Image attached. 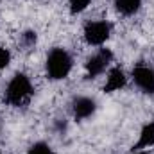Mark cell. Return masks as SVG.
<instances>
[{
  "instance_id": "7",
  "label": "cell",
  "mask_w": 154,
  "mask_h": 154,
  "mask_svg": "<svg viewBox=\"0 0 154 154\" xmlns=\"http://www.w3.org/2000/svg\"><path fill=\"white\" fill-rule=\"evenodd\" d=\"M125 84H127L125 72L120 66H115L108 72L106 82H104V91L106 93H115V91H120L122 88H125Z\"/></svg>"
},
{
  "instance_id": "9",
  "label": "cell",
  "mask_w": 154,
  "mask_h": 154,
  "mask_svg": "<svg viewBox=\"0 0 154 154\" xmlns=\"http://www.w3.org/2000/svg\"><path fill=\"white\" fill-rule=\"evenodd\" d=\"M140 7H142V0H115V9L124 16H131L138 13Z\"/></svg>"
},
{
  "instance_id": "6",
  "label": "cell",
  "mask_w": 154,
  "mask_h": 154,
  "mask_svg": "<svg viewBox=\"0 0 154 154\" xmlns=\"http://www.w3.org/2000/svg\"><path fill=\"white\" fill-rule=\"evenodd\" d=\"M72 111H74L75 120H88L90 116L95 115L97 102L90 97H75L72 102Z\"/></svg>"
},
{
  "instance_id": "2",
  "label": "cell",
  "mask_w": 154,
  "mask_h": 154,
  "mask_svg": "<svg viewBox=\"0 0 154 154\" xmlns=\"http://www.w3.org/2000/svg\"><path fill=\"white\" fill-rule=\"evenodd\" d=\"M45 66H47V75L52 81H63V79H66L70 75L74 61H72V56L68 54L66 48L56 47L48 52Z\"/></svg>"
},
{
  "instance_id": "13",
  "label": "cell",
  "mask_w": 154,
  "mask_h": 154,
  "mask_svg": "<svg viewBox=\"0 0 154 154\" xmlns=\"http://www.w3.org/2000/svg\"><path fill=\"white\" fill-rule=\"evenodd\" d=\"M36 39H38V36H36L34 31H27V32L22 34V43H23L25 47H32V45L36 43Z\"/></svg>"
},
{
  "instance_id": "11",
  "label": "cell",
  "mask_w": 154,
  "mask_h": 154,
  "mask_svg": "<svg viewBox=\"0 0 154 154\" xmlns=\"http://www.w3.org/2000/svg\"><path fill=\"white\" fill-rule=\"evenodd\" d=\"M90 2L91 0H68V5H70V11L74 14H79V13H82V11L88 9Z\"/></svg>"
},
{
  "instance_id": "14",
  "label": "cell",
  "mask_w": 154,
  "mask_h": 154,
  "mask_svg": "<svg viewBox=\"0 0 154 154\" xmlns=\"http://www.w3.org/2000/svg\"><path fill=\"white\" fill-rule=\"evenodd\" d=\"M133 154H149V152H147V151H134Z\"/></svg>"
},
{
  "instance_id": "1",
  "label": "cell",
  "mask_w": 154,
  "mask_h": 154,
  "mask_svg": "<svg viewBox=\"0 0 154 154\" xmlns=\"http://www.w3.org/2000/svg\"><path fill=\"white\" fill-rule=\"evenodd\" d=\"M34 93V88H32V82L31 79L25 75V74H14L13 79L7 82V88H5V102L13 108H20V106H25L31 97Z\"/></svg>"
},
{
  "instance_id": "12",
  "label": "cell",
  "mask_w": 154,
  "mask_h": 154,
  "mask_svg": "<svg viewBox=\"0 0 154 154\" xmlns=\"http://www.w3.org/2000/svg\"><path fill=\"white\" fill-rule=\"evenodd\" d=\"M9 63H11V52H9V48L0 47V72L5 70L9 66Z\"/></svg>"
},
{
  "instance_id": "10",
  "label": "cell",
  "mask_w": 154,
  "mask_h": 154,
  "mask_svg": "<svg viewBox=\"0 0 154 154\" xmlns=\"http://www.w3.org/2000/svg\"><path fill=\"white\" fill-rule=\"evenodd\" d=\"M27 154H54V149L45 142H36L29 147Z\"/></svg>"
},
{
  "instance_id": "8",
  "label": "cell",
  "mask_w": 154,
  "mask_h": 154,
  "mask_svg": "<svg viewBox=\"0 0 154 154\" xmlns=\"http://www.w3.org/2000/svg\"><path fill=\"white\" fill-rule=\"evenodd\" d=\"M154 145V118L149 120L142 129H140V134H138V140L136 143L133 145V152L134 151H147L149 147Z\"/></svg>"
},
{
  "instance_id": "3",
  "label": "cell",
  "mask_w": 154,
  "mask_h": 154,
  "mask_svg": "<svg viewBox=\"0 0 154 154\" xmlns=\"http://www.w3.org/2000/svg\"><path fill=\"white\" fill-rule=\"evenodd\" d=\"M84 41L91 47H100L104 45L109 36H111V23L106 22V20H95V22H90L86 23L84 27Z\"/></svg>"
},
{
  "instance_id": "5",
  "label": "cell",
  "mask_w": 154,
  "mask_h": 154,
  "mask_svg": "<svg viewBox=\"0 0 154 154\" xmlns=\"http://www.w3.org/2000/svg\"><path fill=\"white\" fill-rule=\"evenodd\" d=\"M131 77L134 81V84L143 91V93H149V95H154V68L145 65V63H138L133 72H131Z\"/></svg>"
},
{
  "instance_id": "4",
  "label": "cell",
  "mask_w": 154,
  "mask_h": 154,
  "mask_svg": "<svg viewBox=\"0 0 154 154\" xmlns=\"http://www.w3.org/2000/svg\"><path fill=\"white\" fill-rule=\"evenodd\" d=\"M113 61V52L109 48H100L99 52H95L93 56L88 57L84 70H86V79H97L99 75H102L108 66Z\"/></svg>"
}]
</instances>
